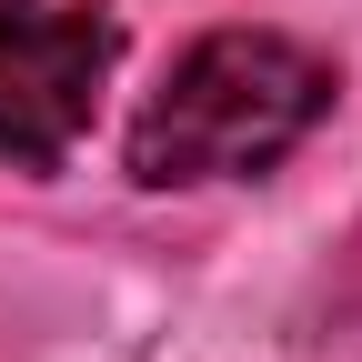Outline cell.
I'll use <instances>...</instances> for the list:
<instances>
[{
  "instance_id": "2",
  "label": "cell",
  "mask_w": 362,
  "mask_h": 362,
  "mask_svg": "<svg viewBox=\"0 0 362 362\" xmlns=\"http://www.w3.org/2000/svg\"><path fill=\"white\" fill-rule=\"evenodd\" d=\"M111 61H121L111 11H90V0H0V161L51 171L90 131Z\"/></svg>"
},
{
  "instance_id": "1",
  "label": "cell",
  "mask_w": 362,
  "mask_h": 362,
  "mask_svg": "<svg viewBox=\"0 0 362 362\" xmlns=\"http://www.w3.org/2000/svg\"><path fill=\"white\" fill-rule=\"evenodd\" d=\"M322 111H332V61L322 51H302L282 30H202L161 71L141 121H131V171L151 192L272 171Z\"/></svg>"
}]
</instances>
